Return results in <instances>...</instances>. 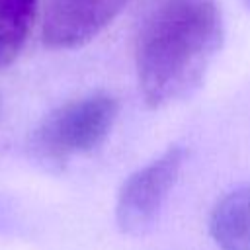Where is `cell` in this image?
<instances>
[{
    "label": "cell",
    "instance_id": "cell-7",
    "mask_svg": "<svg viewBox=\"0 0 250 250\" xmlns=\"http://www.w3.org/2000/svg\"><path fill=\"white\" fill-rule=\"evenodd\" d=\"M244 4L248 6V10H250V0H244Z\"/></svg>",
    "mask_w": 250,
    "mask_h": 250
},
{
    "label": "cell",
    "instance_id": "cell-1",
    "mask_svg": "<svg viewBox=\"0 0 250 250\" xmlns=\"http://www.w3.org/2000/svg\"><path fill=\"white\" fill-rule=\"evenodd\" d=\"M221 41L223 20L215 0H152L135 43L145 102L162 107L193 92Z\"/></svg>",
    "mask_w": 250,
    "mask_h": 250
},
{
    "label": "cell",
    "instance_id": "cell-4",
    "mask_svg": "<svg viewBox=\"0 0 250 250\" xmlns=\"http://www.w3.org/2000/svg\"><path fill=\"white\" fill-rule=\"evenodd\" d=\"M129 0H47L41 37L51 49H74L102 33Z\"/></svg>",
    "mask_w": 250,
    "mask_h": 250
},
{
    "label": "cell",
    "instance_id": "cell-2",
    "mask_svg": "<svg viewBox=\"0 0 250 250\" xmlns=\"http://www.w3.org/2000/svg\"><path fill=\"white\" fill-rule=\"evenodd\" d=\"M119 105L109 94H90L55 109L37 129L35 146L49 158L62 162L96 148L111 131Z\"/></svg>",
    "mask_w": 250,
    "mask_h": 250
},
{
    "label": "cell",
    "instance_id": "cell-5",
    "mask_svg": "<svg viewBox=\"0 0 250 250\" xmlns=\"http://www.w3.org/2000/svg\"><path fill=\"white\" fill-rule=\"evenodd\" d=\"M209 227L221 250H250V186L227 193L215 205Z\"/></svg>",
    "mask_w": 250,
    "mask_h": 250
},
{
    "label": "cell",
    "instance_id": "cell-3",
    "mask_svg": "<svg viewBox=\"0 0 250 250\" xmlns=\"http://www.w3.org/2000/svg\"><path fill=\"white\" fill-rule=\"evenodd\" d=\"M186 154L184 146H170L158 158L127 178L119 189L115 205V217L123 232L137 234L154 223L168 193L178 182Z\"/></svg>",
    "mask_w": 250,
    "mask_h": 250
},
{
    "label": "cell",
    "instance_id": "cell-6",
    "mask_svg": "<svg viewBox=\"0 0 250 250\" xmlns=\"http://www.w3.org/2000/svg\"><path fill=\"white\" fill-rule=\"evenodd\" d=\"M37 20V0H0V66L23 49Z\"/></svg>",
    "mask_w": 250,
    "mask_h": 250
}]
</instances>
